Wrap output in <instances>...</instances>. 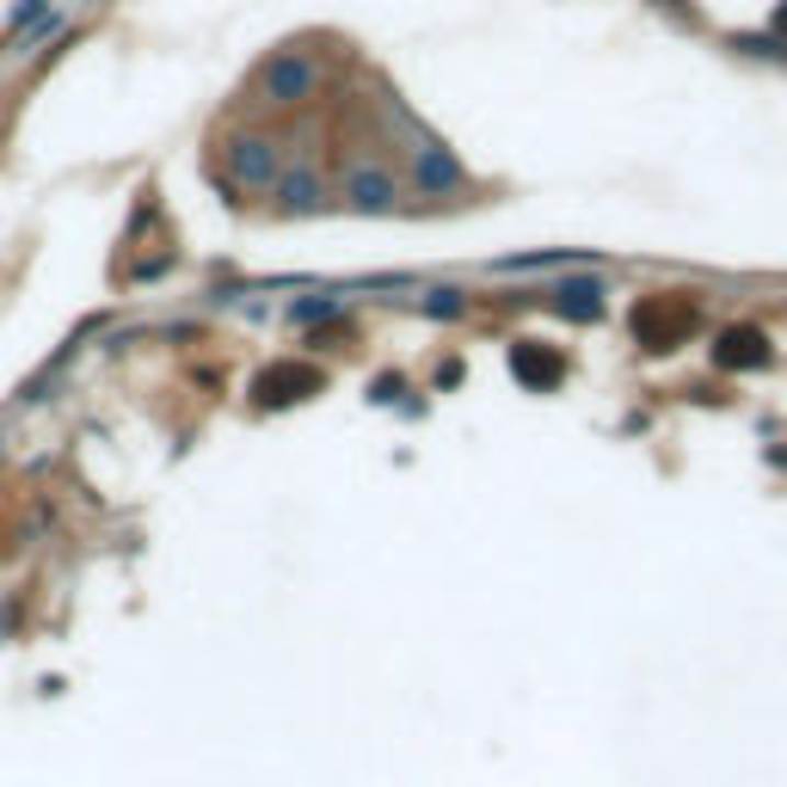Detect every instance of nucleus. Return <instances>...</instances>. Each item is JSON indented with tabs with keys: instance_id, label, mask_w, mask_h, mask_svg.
I'll list each match as a JSON object with an SVG mask.
<instances>
[{
	"instance_id": "4468645a",
	"label": "nucleus",
	"mask_w": 787,
	"mask_h": 787,
	"mask_svg": "<svg viewBox=\"0 0 787 787\" xmlns=\"http://www.w3.org/2000/svg\"><path fill=\"white\" fill-rule=\"evenodd\" d=\"M401 394H406V382H401V375H375V387H370V401H375V406L401 401Z\"/></svg>"
},
{
	"instance_id": "7ed1b4c3",
	"label": "nucleus",
	"mask_w": 787,
	"mask_h": 787,
	"mask_svg": "<svg viewBox=\"0 0 787 787\" xmlns=\"http://www.w3.org/2000/svg\"><path fill=\"white\" fill-rule=\"evenodd\" d=\"M222 172L234 191H271L283 179V148L265 130H240L222 142Z\"/></svg>"
},
{
	"instance_id": "0eeeda50",
	"label": "nucleus",
	"mask_w": 787,
	"mask_h": 787,
	"mask_svg": "<svg viewBox=\"0 0 787 787\" xmlns=\"http://www.w3.org/2000/svg\"><path fill=\"white\" fill-rule=\"evenodd\" d=\"M713 370L720 375H744V370H769V333L763 326H751V321H739V326H720L713 333Z\"/></svg>"
},
{
	"instance_id": "2eb2a0df",
	"label": "nucleus",
	"mask_w": 787,
	"mask_h": 787,
	"mask_svg": "<svg viewBox=\"0 0 787 787\" xmlns=\"http://www.w3.org/2000/svg\"><path fill=\"white\" fill-rule=\"evenodd\" d=\"M462 382V357H449V363H437V387H456Z\"/></svg>"
},
{
	"instance_id": "f3484780",
	"label": "nucleus",
	"mask_w": 787,
	"mask_h": 787,
	"mask_svg": "<svg viewBox=\"0 0 787 787\" xmlns=\"http://www.w3.org/2000/svg\"><path fill=\"white\" fill-rule=\"evenodd\" d=\"M769 32H775V37H787V0L775 7V25H769Z\"/></svg>"
},
{
	"instance_id": "ddd939ff",
	"label": "nucleus",
	"mask_w": 787,
	"mask_h": 787,
	"mask_svg": "<svg viewBox=\"0 0 787 787\" xmlns=\"http://www.w3.org/2000/svg\"><path fill=\"white\" fill-rule=\"evenodd\" d=\"M418 308L431 314V321H456V314H462L468 302H462V290H431L425 302H418Z\"/></svg>"
},
{
	"instance_id": "6e6552de",
	"label": "nucleus",
	"mask_w": 787,
	"mask_h": 787,
	"mask_svg": "<svg viewBox=\"0 0 787 787\" xmlns=\"http://www.w3.org/2000/svg\"><path fill=\"white\" fill-rule=\"evenodd\" d=\"M510 375H517L529 394H554V387L566 382V357L541 339H517L510 345Z\"/></svg>"
},
{
	"instance_id": "9d476101",
	"label": "nucleus",
	"mask_w": 787,
	"mask_h": 787,
	"mask_svg": "<svg viewBox=\"0 0 787 787\" xmlns=\"http://www.w3.org/2000/svg\"><path fill=\"white\" fill-rule=\"evenodd\" d=\"M271 191H278V216H314V210H326V185H321V172L314 167L283 172Z\"/></svg>"
},
{
	"instance_id": "20e7f679",
	"label": "nucleus",
	"mask_w": 787,
	"mask_h": 787,
	"mask_svg": "<svg viewBox=\"0 0 787 787\" xmlns=\"http://www.w3.org/2000/svg\"><path fill=\"white\" fill-rule=\"evenodd\" d=\"M339 198L351 216H394V210H401V179H394L387 160L357 155L351 167L339 172Z\"/></svg>"
},
{
	"instance_id": "9b49d317",
	"label": "nucleus",
	"mask_w": 787,
	"mask_h": 787,
	"mask_svg": "<svg viewBox=\"0 0 787 787\" xmlns=\"http://www.w3.org/2000/svg\"><path fill=\"white\" fill-rule=\"evenodd\" d=\"M732 49H739V56H769V63H787V37H775V32H732Z\"/></svg>"
},
{
	"instance_id": "f8f14e48",
	"label": "nucleus",
	"mask_w": 787,
	"mask_h": 787,
	"mask_svg": "<svg viewBox=\"0 0 787 787\" xmlns=\"http://www.w3.org/2000/svg\"><path fill=\"white\" fill-rule=\"evenodd\" d=\"M345 302L339 295H308V302H290V321L295 326H321V321H339Z\"/></svg>"
},
{
	"instance_id": "dca6fc26",
	"label": "nucleus",
	"mask_w": 787,
	"mask_h": 787,
	"mask_svg": "<svg viewBox=\"0 0 787 787\" xmlns=\"http://www.w3.org/2000/svg\"><path fill=\"white\" fill-rule=\"evenodd\" d=\"M44 7H49V0H19V13H13V25H32V19H37V13H44Z\"/></svg>"
},
{
	"instance_id": "f03ea898",
	"label": "nucleus",
	"mask_w": 787,
	"mask_h": 787,
	"mask_svg": "<svg viewBox=\"0 0 787 787\" xmlns=\"http://www.w3.org/2000/svg\"><path fill=\"white\" fill-rule=\"evenodd\" d=\"M314 93H321V63H314V49L283 44L278 56L259 68V105L265 111H295V105H308Z\"/></svg>"
},
{
	"instance_id": "f257e3e1",
	"label": "nucleus",
	"mask_w": 787,
	"mask_h": 787,
	"mask_svg": "<svg viewBox=\"0 0 787 787\" xmlns=\"http://www.w3.org/2000/svg\"><path fill=\"white\" fill-rule=\"evenodd\" d=\"M628 333L640 351L664 357L677 351V345H689L695 333H701V302H695L689 290H659V295H640L628 308Z\"/></svg>"
},
{
	"instance_id": "1a4fd4ad",
	"label": "nucleus",
	"mask_w": 787,
	"mask_h": 787,
	"mask_svg": "<svg viewBox=\"0 0 787 787\" xmlns=\"http://www.w3.org/2000/svg\"><path fill=\"white\" fill-rule=\"evenodd\" d=\"M548 308H554L560 321H572V326H597L603 321V283L597 278L554 283V290H548Z\"/></svg>"
},
{
	"instance_id": "6ab92c4d",
	"label": "nucleus",
	"mask_w": 787,
	"mask_h": 787,
	"mask_svg": "<svg viewBox=\"0 0 787 787\" xmlns=\"http://www.w3.org/2000/svg\"><path fill=\"white\" fill-rule=\"evenodd\" d=\"M671 7H689V0H671Z\"/></svg>"
},
{
	"instance_id": "423d86ee",
	"label": "nucleus",
	"mask_w": 787,
	"mask_h": 787,
	"mask_svg": "<svg viewBox=\"0 0 787 787\" xmlns=\"http://www.w3.org/2000/svg\"><path fill=\"white\" fill-rule=\"evenodd\" d=\"M406 179H413L425 198H456V191L468 185L462 160L449 155L437 136H413V148H406Z\"/></svg>"
},
{
	"instance_id": "a211bd4d",
	"label": "nucleus",
	"mask_w": 787,
	"mask_h": 787,
	"mask_svg": "<svg viewBox=\"0 0 787 787\" xmlns=\"http://www.w3.org/2000/svg\"><path fill=\"white\" fill-rule=\"evenodd\" d=\"M775 462H782V468H787V449H775Z\"/></svg>"
},
{
	"instance_id": "39448f33",
	"label": "nucleus",
	"mask_w": 787,
	"mask_h": 787,
	"mask_svg": "<svg viewBox=\"0 0 787 787\" xmlns=\"http://www.w3.org/2000/svg\"><path fill=\"white\" fill-rule=\"evenodd\" d=\"M321 387H326V375L314 370V363H295V357H283V363H265V370L252 375V406H265V413H278V406L314 401Z\"/></svg>"
}]
</instances>
